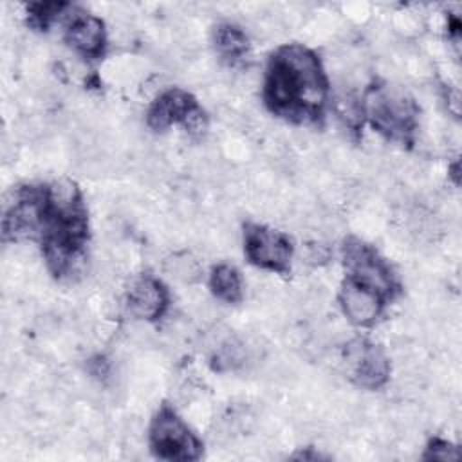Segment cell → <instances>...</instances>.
Returning a JSON list of instances; mask_svg holds the SVG:
<instances>
[{
    "label": "cell",
    "mask_w": 462,
    "mask_h": 462,
    "mask_svg": "<svg viewBox=\"0 0 462 462\" xmlns=\"http://www.w3.org/2000/svg\"><path fill=\"white\" fill-rule=\"evenodd\" d=\"M244 253L254 267L276 274H287L291 271L294 245L283 231L247 222L244 226Z\"/></svg>",
    "instance_id": "cell-6"
},
{
    "label": "cell",
    "mask_w": 462,
    "mask_h": 462,
    "mask_svg": "<svg viewBox=\"0 0 462 462\" xmlns=\"http://www.w3.org/2000/svg\"><path fill=\"white\" fill-rule=\"evenodd\" d=\"M126 307L137 319L157 321L170 307V292L153 274H141L126 291Z\"/></svg>",
    "instance_id": "cell-11"
},
{
    "label": "cell",
    "mask_w": 462,
    "mask_h": 462,
    "mask_svg": "<svg viewBox=\"0 0 462 462\" xmlns=\"http://www.w3.org/2000/svg\"><path fill=\"white\" fill-rule=\"evenodd\" d=\"M4 242L38 240L49 273L74 280L87 262L88 209L76 182L61 179L23 184L2 218Z\"/></svg>",
    "instance_id": "cell-1"
},
{
    "label": "cell",
    "mask_w": 462,
    "mask_h": 462,
    "mask_svg": "<svg viewBox=\"0 0 462 462\" xmlns=\"http://www.w3.org/2000/svg\"><path fill=\"white\" fill-rule=\"evenodd\" d=\"M146 125L153 132H164L173 125H182L189 132L206 126V114L197 97L184 88L171 87L162 90L146 110Z\"/></svg>",
    "instance_id": "cell-7"
},
{
    "label": "cell",
    "mask_w": 462,
    "mask_h": 462,
    "mask_svg": "<svg viewBox=\"0 0 462 462\" xmlns=\"http://www.w3.org/2000/svg\"><path fill=\"white\" fill-rule=\"evenodd\" d=\"M345 276L352 278L393 301L401 294V282L379 251L357 236H348L341 245Z\"/></svg>",
    "instance_id": "cell-5"
},
{
    "label": "cell",
    "mask_w": 462,
    "mask_h": 462,
    "mask_svg": "<svg viewBox=\"0 0 462 462\" xmlns=\"http://www.w3.org/2000/svg\"><path fill=\"white\" fill-rule=\"evenodd\" d=\"M148 446L162 460L193 462L204 455L202 440L170 404H161L148 428Z\"/></svg>",
    "instance_id": "cell-4"
},
{
    "label": "cell",
    "mask_w": 462,
    "mask_h": 462,
    "mask_svg": "<svg viewBox=\"0 0 462 462\" xmlns=\"http://www.w3.org/2000/svg\"><path fill=\"white\" fill-rule=\"evenodd\" d=\"M63 40L78 56L88 61L101 60L106 51L105 22L96 14L74 11L65 23Z\"/></svg>",
    "instance_id": "cell-10"
},
{
    "label": "cell",
    "mask_w": 462,
    "mask_h": 462,
    "mask_svg": "<svg viewBox=\"0 0 462 462\" xmlns=\"http://www.w3.org/2000/svg\"><path fill=\"white\" fill-rule=\"evenodd\" d=\"M67 9H70L67 2H32L27 5V25L45 32Z\"/></svg>",
    "instance_id": "cell-14"
},
{
    "label": "cell",
    "mask_w": 462,
    "mask_h": 462,
    "mask_svg": "<svg viewBox=\"0 0 462 462\" xmlns=\"http://www.w3.org/2000/svg\"><path fill=\"white\" fill-rule=\"evenodd\" d=\"M209 291L224 303H238L244 298V282L235 265L217 263L209 273Z\"/></svg>",
    "instance_id": "cell-13"
},
{
    "label": "cell",
    "mask_w": 462,
    "mask_h": 462,
    "mask_svg": "<svg viewBox=\"0 0 462 462\" xmlns=\"http://www.w3.org/2000/svg\"><path fill=\"white\" fill-rule=\"evenodd\" d=\"M422 458L424 460H457L458 448L440 437H431L424 448Z\"/></svg>",
    "instance_id": "cell-15"
},
{
    "label": "cell",
    "mask_w": 462,
    "mask_h": 462,
    "mask_svg": "<svg viewBox=\"0 0 462 462\" xmlns=\"http://www.w3.org/2000/svg\"><path fill=\"white\" fill-rule=\"evenodd\" d=\"M337 301L346 319L356 327H372L390 303L377 291L346 276L339 285Z\"/></svg>",
    "instance_id": "cell-9"
},
{
    "label": "cell",
    "mask_w": 462,
    "mask_h": 462,
    "mask_svg": "<svg viewBox=\"0 0 462 462\" xmlns=\"http://www.w3.org/2000/svg\"><path fill=\"white\" fill-rule=\"evenodd\" d=\"M343 361L350 381L365 390H379L390 379V359L384 350L366 337L345 345Z\"/></svg>",
    "instance_id": "cell-8"
},
{
    "label": "cell",
    "mask_w": 462,
    "mask_h": 462,
    "mask_svg": "<svg viewBox=\"0 0 462 462\" xmlns=\"http://www.w3.org/2000/svg\"><path fill=\"white\" fill-rule=\"evenodd\" d=\"M328 94L325 67L310 47L285 43L271 52L262 97L273 116L292 125H321Z\"/></svg>",
    "instance_id": "cell-2"
},
{
    "label": "cell",
    "mask_w": 462,
    "mask_h": 462,
    "mask_svg": "<svg viewBox=\"0 0 462 462\" xmlns=\"http://www.w3.org/2000/svg\"><path fill=\"white\" fill-rule=\"evenodd\" d=\"M213 47L224 63L235 67L249 56L251 43L242 27L224 22L213 29Z\"/></svg>",
    "instance_id": "cell-12"
},
{
    "label": "cell",
    "mask_w": 462,
    "mask_h": 462,
    "mask_svg": "<svg viewBox=\"0 0 462 462\" xmlns=\"http://www.w3.org/2000/svg\"><path fill=\"white\" fill-rule=\"evenodd\" d=\"M361 114L384 139L401 146H411L419 128V106L401 87L375 81L361 101Z\"/></svg>",
    "instance_id": "cell-3"
}]
</instances>
